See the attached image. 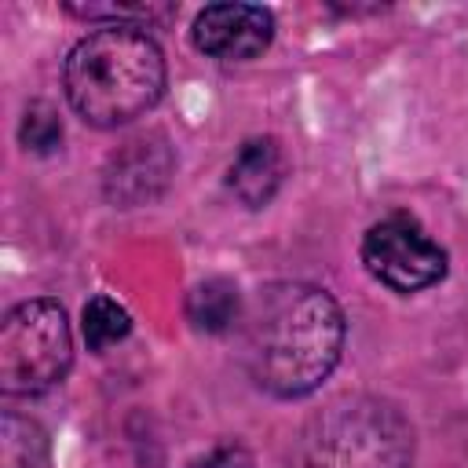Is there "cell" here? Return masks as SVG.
Wrapping results in <instances>:
<instances>
[{
	"label": "cell",
	"instance_id": "8fae6325",
	"mask_svg": "<svg viewBox=\"0 0 468 468\" xmlns=\"http://www.w3.org/2000/svg\"><path fill=\"white\" fill-rule=\"evenodd\" d=\"M18 139L26 150L33 154H51L58 143H62V121L55 113V106L48 102H29L26 113H22V124H18Z\"/></svg>",
	"mask_w": 468,
	"mask_h": 468
},
{
	"label": "cell",
	"instance_id": "8992f818",
	"mask_svg": "<svg viewBox=\"0 0 468 468\" xmlns=\"http://www.w3.org/2000/svg\"><path fill=\"white\" fill-rule=\"evenodd\" d=\"M194 48L216 62H249L271 48L274 15L260 4H208L194 18Z\"/></svg>",
	"mask_w": 468,
	"mask_h": 468
},
{
	"label": "cell",
	"instance_id": "6da1fadb",
	"mask_svg": "<svg viewBox=\"0 0 468 468\" xmlns=\"http://www.w3.org/2000/svg\"><path fill=\"white\" fill-rule=\"evenodd\" d=\"M241 366L274 399L311 395L340 362L344 314L336 300L307 282H271L245 300Z\"/></svg>",
	"mask_w": 468,
	"mask_h": 468
},
{
	"label": "cell",
	"instance_id": "3957f363",
	"mask_svg": "<svg viewBox=\"0 0 468 468\" xmlns=\"http://www.w3.org/2000/svg\"><path fill=\"white\" fill-rule=\"evenodd\" d=\"M413 428L399 406L373 395H344L296 431L289 468H410Z\"/></svg>",
	"mask_w": 468,
	"mask_h": 468
},
{
	"label": "cell",
	"instance_id": "9c48e42d",
	"mask_svg": "<svg viewBox=\"0 0 468 468\" xmlns=\"http://www.w3.org/2000/svg\"><path fill=\"white\" fill-rule=\"evenodd\" d=\"M241 311H245V300H241L238 285L227 282V278H208V282L194 285L190 296H186V318H190L194 329H201V333H227V329H238Z\"/></svg>",
	"mask_w": 468,
	"mask_h": 468
},
{
	"label": "cell",
	"instance_id": "5b68a950",
	"mask_svg": "<svg viewBox=\"0 0 468 468\" xmlns=\"http://www.w3.org/2000/svg\"><path fill=\"white\" fill-rule=\"evenodd\" d=\"M362 263L366 271L395 289V292H420L446 274V252L439 241L424 234V227L413 216H388L373 223L362 238Z\"/></svg>",
	"mask_w": 468,
	"mask_h": 468
},
{
	"label": "cell",
	"instance_id": "ba28073f",
	"mask_svg": "<svg viewBox=\"0 0 468 468\" xmlns=\"http://www.w3.org/2000/svg\"><path fill=\"white\" fill-rule=\"evenodd\" d=\"M282 179H285V154L274 139H249L227 172V186L249 208H263L278 194Z\"/></svg>",
	"mask_w": 468,
	"mask_h": 468
},
{
	"label": "cell",
	"instance_id": "7c38bea8",
	"mask_svg": "<svg viewBox=\"0 0 468 468\" xmlns=\"http://www.w3.org/2000/svg\"><path fill=\"white\" fill-rule=\"evenodd\" d=\"M190 468H252V457H249L241 446L227 442V446H216V450H208L205 457H197Z\"/></svg>",
	"mask_w": 468,
	"mask_h": 468
},
{
	"label": "cell",
	"instance_id": "30bf717a",
	"mask_svg": "<svg viewBox=\"0 0 468 468\" xmlns=\"http://www.w3.org/2000/svg\"><path fill=\"white\" fill-rule=\"evenodd\" d=\"M80 329H84L88 351H106L110 344H117V340H124V336L132 333V318H128V311H124L117 300H110V296H91V300L84 303V322H80Z\"/></svg>",
	"mask_w": 468,
	"mask_h": 468
},
{
	"label": "cell",
	"instance_id": "52a82bcc",
	"mask_svg": "<svg viewBox=\"0 0 468 468\" xmlns=\"http://www.w3.org/2000/svg\"><path fill=\"white\" fill-rule=\"evenodd\" d=\"M172 176V150L161 135H143L124 143V150H117L110 157L106 168V197L121 208L154 201L165 183Z\"/></svg>",
	"mask_w": 468,
	"mask_h": 468
},
{
	"label": "cell",
	"instance_id": "7a4b0ae2",
	"mask_svg": "<svg viewBox=\"0 0 468 468\" xmlns=\"http://www.w3.org/2000/svg\"><path fill=\"white\" fill-rule=\"evenodd\" d=\"M69 106L95 128H117L157 106L165 55L139 22H106L80 37L62 69Z\"/></svg>",
	"mask_w": 468,
	"mask_h": 468
},
{
	"label": "cell",
	"instance_id": "277c9868",
	"mask_svg": "<svg viewBox=\"0 0 468 468\" xmlns=\"http://www.w3.org/2000/svg\"><path fill=\"white\" fill-rule=\"evenodd\" d=\"M73 366V333L66 311L40 296L7 311L0 325V388L4 395H40Z\"/></svg>",
	"mask_w": 468,
	"mask_h": 468
}]
</instances>
